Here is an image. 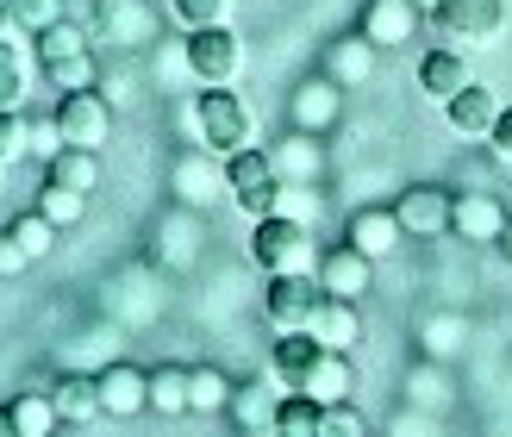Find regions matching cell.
Returning <instances> with one entry per match:
<instances>
[{
  "instance_id": "6da1fadb",
  "label": "cell",
  "mask_w": 512,
  "mask_h": 437,
  "mask_svg": "<svg viewBox=\"0 0 512 437\" xmlns=\"http://www.w3.org/2000/svg\"><path fill=\"white\" fill-rule=\"evenodd\" d=\"M250 256H256V269H263V275H294V269H313V263H319L313 231H306L294 213L256 219V231H250Z\"/></svg>"
},
{
  "instance_id": "7a4b0ae2",
  "label": "cell",
  "mask_w": 512,
  "mask_h": 437,
  "mask_svg": "<svg viewBox=\"0 0 512 437\" xmlns=\"http://www.w3.org/2000/svg\"><path fill=\"white\" fill-rule=\"evenodd\" d=\"M38 69L50 75V88L69 94V88H94V44L82 25H50V32H38Z\"/></svg>"
},
{
  "instance_id": "3957f363",
  "label": "cell",
  "mask_w": 512,
  "mask_h": 437,
  "mask_svg": "<svg viewBox=\"0 0 512 437\" xmlns=\"http://www.w3.org/2000/svg\"><path fill=\"white\" fill-rule=\"evenodd\" d=\"M225 188H232L238 213H250V219H269L281 207V169H275L269 150H250V144L232 150L225 157Z\"/></svg>"
},
{
  "instance_id": "277c9868",
  "label": "cell",
  "mask_w": 512,
  "mask_h": 437,
  "mask_svg": "<svg viewBox=\"0 0 512 437\" xmlns=\"http://www.w3.org/2000/svg\"><path fill=\"white\" fill-rule=\"evenodd\" d=\"M194 125H200V144H207L213 157H232V150H244L250 132H256L250 107H244L232 88H207V94H200L194 100Z\"/></svg>"
},
{
  "instance_id": "5b68a950",
  "label": "cell",
  "mask_w": 512,
  "mask_h": 437,
  "mask_svg": "<svg viewBox=\"0 0 512 437\" xmlns=\"http://www.w3.org/2000/svg\"><path fill=\"white\" fill-rule=\"evenodd\" d=\"M188 75L200 88H232L238 69H244V44L232 25H200V32H188Z\"/></svg>"
},
{
  "instance_id": "8992f818",
  "label": "cell",
  "mask_w": 512,
  "mask_h": 437,
  "mask_svg": "<svg viewBox=\"0 0 512 437\" xmlns=\"http://www.w3.org/2000/svg\"><path fill=\"white\" fill-rule=\"evenodd\" d=\"M57 125H63V144H82V150H107L113 138V107H107V94L100 88H69L57 94Z\"/></svg>"
},
{
  "instance_id": "52a82bcc",
  "label": "cell",
  "mask_w": 512,
  "mask_h": 437,
  "mask_svg": "<svg viewBox=\"0 0 512 437\" xmlns=\"http://www.w3.org/2000/svg\"><path fill=\"white\" fill-rule=\"evenodd\" d=\"M325 300L319 275L313 269H294V275H269V294H263V313L275 331H306V319H313V306Z\"/></svg>"
},
{
  "instance_id": "ba28073f",
  "label": "cell",
  "mask_w": 512,
  "mask_h": 437,
  "mask_svg": "<svg viewBox=\"0 0 512 437\" xmlns=\"http://www.w3.org/2000/svg\"><path fill=\"white\" fill-rule=\"evenodd\" d=\"M431 19L456 44H494L506 32V0H438Z\"/></svg>"
},
{
  "instance_id": "9c48e42d",
  "label": "cell",
  "mask_w": 512,
  "mask_h": 437,
  "mask_svg": "<svg viewBox=\"0 0 512 437\" xmlns=\"http://www.w3.org/2000/svg\"><path fill=\"white\" fill-rule=\"evenodd\" d=\"M450 207H456V194L419 182V188H406L394 200V219H400L406 238H444V231H450Z\"/></svg>"
},
{
  "instance_id": "30bf717a",
  "label": "cell",
  "mask_w": 512,
  "mask_h": 437,
  "mask_svg": "<svg viewBox=\"0 0 512 437\" xmlns=\"http://www.w3.org/2000/svg\"><path fill=\"white\" fill-rule=\"evenodd\" d=\"M313 275H319V288L325 294H338V300H363L369 294V281H375V263L356 244H338V250H319V263H313Z\"/></svg>"
},
{
  "instance_id": "8fae6325",
  "label": "cell",
  "mask_w": 512,
  "mask_h": 437,
  "mask_svg": "<svg viewBox=\"0 0 512 437\" xmlns=\"http://www.w3.org/2000/svg\"><path fill=\"white\" fill-rule=\"evenodd\" d=\"M419 0H369L363 7V25H356V32H363L375 50H400V44H413V32H419Z\"/></svg>"
},
{
  "instance_id": "7c38bea8",
  "label": "cell",
  "mask_w": 512,
  "mask_h": 437,
  "mask_svg": "<svg viewBox=\"0 0 512 437\" xmlns=\"http://www.w3.org/2000/svg\"><path fill=\"white\" fill-rule=\"evenodd\" d=\"M94 388H100V413H107V419L150 413V375L132 369V363H107L94 375Z\"/></svg>"
},
{
  "instance_id": "4fadbf2b",
  "label": "cell",
  "mask_w": 512,
  "mask_h": 437,
  "mask_svg": "<svg viewBox=\"0 0 512 437\" xmlns=\"http://www.w3.org/2000/svg\"><path fill=\"white\" fill-rule=\"evenodd\" d=\"M506 207H500V200L494 194H456V207H450V231H456V238H463V244H500V231H506Z\"/></svg>"
},
{
  "instance_id": "5bb4252c",
  "label": "cell",
  "mask_w": 512,
  "mask_h": 437,
  "mask_svg": "<svg viewBox=\"0 0 512 437\" xmlns=\"http://www.w3.org/2000/svg\"><path fill=\"white\" fill-rule=\"evenodd\" d=\"M225 413H232L238 431H275V413H281V388H275V375H256V381H238L232 400H225Z\"/></svg>"
},
{
  "instance_id": "9a60e30c",
  "label": "cell",
  "mask_w": 512,
  "mask_h": 437,
  "mask_svg": "<svg viewBox=\"0 0 512 437\" xmlns=\"http://www.w3.org/2000/svg\"><path fill=\"white\" fill-rule=\"evenodd\" d=\"M319 338L313 331H275V350H269V375H275V388H288V394H300V381H306V369L319 363Z\"/></svg>"
},
{
  "instance_id": "2e32d148",
  "label": "cell",
  "mask_w": 512,
  "mask_h": 437,
  "mask_svg": "<svg viewBox=\"0 0 512 437\" xmlns=\"http://www.w3.org/2000/svg\"><path fill=\"white\" fill-rule=\"evenodd\" d=\"M400 219H394V207H363V213H350V231H344V244H356L369 256V263H381V256H394L400 250Z\"/></svg>"
},
{
  "instance_id": "e0dca14e",
  "label": "cell",
  "mask_w": 512,
  "mask_h": 437,
  "mask_svg": "<svg viewBox=\"0 0 512 437\" xmlns=\"http://www.w3.org/2000/svg\"><path fill=\"white\" fill-rule=\"evenodd\" d=\"M306 331H313L325 350H356V338H363V313H356V300L325 294L313 306V319H306Z\"/></svg>"
},
{
  "instance_id": "ac0fdd59",
  "label": "cell",
  "mask_w": 512,
  "mask_h": 437,
  "mask_svg": "<svg viewBox=\"0 0 512 437\" xmlns=\"http://www.w3.org/2000/svg\"><path fill=\"white\" fill-rule=\"evenodd\" d=\"M444 119H450V132H456V138H488V132H494V119H500V100L481 88V82H469L463 94H450V100H444Z\"/></svg>"
},
{
  "instance_id": "d6986e66",
  "label": "cell",
  "mask_w": 512,
  "mask_h": 437,
  "mask_svg": "<svg viewBox=\"0 0 512 437\" xmlns=\"http://www.w3.org/2000/svg\"><path fill=\"white\" fill-rule=\"evenodd\" d=\"M419 88L431 100H450V94H463L469 88V57L456 44H431L425 57H419Z\"/></svg>"
},
{
  "instance_id": "ffe728a7",
  "label": "cell",
  "mask_w": 512,
  "mask_h": 437,
  "mask_svg": "<svg viewBox=\"0 0 512 437\" xmlns=\"http://www.w3.org/2000/svg\"><path fill=\"white\" fill-rule=\"evenodd\" d=\"M150 7L144 0H94V32L113 38V44H144L150 38Z\"/></svg>"
},
{
  "instance_id": "44dd1931",
  "label": "cell",
  "mask_w": 512,
  "mask_h": 437,
  "mask_svg": "<svg viewBox=\"0 0 512 437\" xmlns=\"http://www.w3.org/2000/svg\"><path fill=\"white\" fill-rule=\"evenodd\" d=\"M350 388H356V369L344 363V350H319V363L306 369V381H300V394H306V400H319V406L350 400Z\"/></svg>"
},
{
  "instance_id": "7402d4cb",
  "label": "cell",
  "mask_w": 512,
  "mask_h": 437,
  "mask_svg": "<svg viewBox=\"0 0 512 437\" xmlns=\"http://www.w3.org/2000/svg\"><path fill=\"white\" fill-rule=\"evenodd\" d=\"M44 182H57V188H75V194H94V188H100V150L63 144L57 157L44 163Z\"/></svg>"
},
{
  "instance_id": "603a6c76",
  "label": "cell",
  "mask_w": 512,
  "mask_h": 437,
  "mask_svg": "<svg viewBox=\"0 0 512 437\" xmlns=\"http://www.w3.org/2000/svg\"><path fill=\"white\" fill-rule=\"evenodd\" d=\"M50 406H57V419L63 425H88L100 419V388H94V375H57V388H50Z\"/></svg>"
},
{
  "instance_id": "cb8c5ba5",
  "label": "cell",
  "mask_w": 512,
  "mask_h": 437,
  "mask_svg": "<svg viewBox=\"0 0 512 437\" xmlns=\"http://www.w3.org/2000/svg\"><path fill=\"white\" fill-rule=\"evenodd\" d=\"M369 69H375V44H369L363 32H356V38H338V44L325 50V75H331L338 88L369 82Z\"/></svg>"
},
{
  "instance_id": "d4e9b609",
  "label": "cell",
  "mask_w": 512,
  "mask_h": 437,
  "mask_svg": "<svg viewBox=\"0 0 512 437\" xmlns=\"http://www.w3.org/2000/svg\"><path fill=\"white\" fill-rule=\"evenodd\" d=\"M331 119H338V82L319 75V82H306L294 94V125H300V132H325Z\"/></svg>"
},
{
  "instance_id": "484cf974",
  "label": "cell",
  "mask_w": 512,
  "mask_h": 437,
  "mask_svg": "<svg viewBox=\"0 0 512 437\" xmlns=\"http://www.w3.org/2000/svg\"><path fill=\"white\" fill-rule=\"evenodd\" d=\"M150 413H163V419H182L188 413V369L182 363L150 369Z\"/></svg>"
},
{
  "instance_id": "4316f807",
  "label": "cell",
  "mask_w": 512,
  "mask_h": 437,
  "mask_svg": "<svg viewBox=\"0 0 512 437\" xmlns=\"http://www.w3.org/2000/svg\"><path fill=\"white\" fill-rule=\"evenodd\" d=\"M225 400H232V381L213 363H194L188 369V413H225Z\"/></svg>"
},
{
  "instance_id": "83f0119b",
  "label": "cell",
  "mask_w": 512,
  "mask_h": 437,
  "mask_svg": "<svg viewBox=\"0 0 512 437\" xmlns=\"http://www.w3.org/2000/svg\"><path fill=\"white\" fill-rule=\"evenodd\" d=\"M25 94H32V63L13 38H0V107H25Z\"/></svg>"
},
{
  "instance_id": "f1b7e54d",
  "label": "cell",
  "mask_w": 512,
  "mask_h": 437,
  "mask_svg": "<svg viewBox=\"0 0 512 437\" xmlns=\"http://www.w3.org/2000/svg\"><path fill=\"white\" fill-rule=\"evenodd\" d=\"M7 413H13L19 437H50V431L63 425L57 406H50V394H19V400H7Z\"/></svg>"
},
{
  "instance_id": "f546056e",
  "label": "cell",
  "mask_w": 512,
  "mask_h": 437,
  "mask_svg": "<svg viewBox=\"0 0 512 437\" xmlns=\"http://www.w3.org/2000/svg\"><path fill=\"white\" fill-rule=\"evenodd\" d=\"M319 419H325L319 400L288 394V400H281V413H275V437H319Z\"/></svg>"
},
{
  "instance_id": "4dcf8cb0",
  "label": "cell",
  "mask_w": 512,
  "mask_h": 437,
  "mask_svg": "<svg viewBox=\"0 0 512 437\" xmlns=\"http://www.w3.org/2000/svg\"><path fill=\"white\" fill-rule=\"evenodd\" d=\"M7 7H13V32H32V38L69 19V13H63L69 0H7Z\"/></svg>"
},
{
  "instance_id": "1f68e13d",
  "label": "cell",
  "mask_w": 512,
  "mask_h": 437,
  "mask_svg": "<svg viewBox=\"0 0 512 437\" xmlns=\"http://www.w3.org/2000/svg\"><path fill=\"white\" fill-rule=\"evenodd\" d=\"M38 213H44L50 225H57V231H63V225H75V219L88 213V194H75V188H57V182H44V188H38Z\"/></svg>"
},
{
  "instance_id": "d6a6232c",
  "label": "cell",
  "mask_w": 512,
  "mask_h": 437,
  "mask_svg": "<svg viewBox=\"0 0 512 437\" xmlns=\"http://www.w3.org/2000/svg\"><path fill=\"white\" fill-rule=\"evenodd\" d=\"M169 13L200 32V25H232V0H169Z\"/></svg>"
},
{
  "instance_id": "836d02e7",
  "label": "cell",
  "mask_w": 512,
  "mask_h": 437,
  "mask_svg": "<svg viewBox=\"0 0 512 437\" xmlns=\"http://www.w3.org/2000/svg\"><path fill=\"white\" fill-rule=\"evenodd\" d=\"M32 157V138H25V113L19 107H0V169Z\"/></svg>"
},
{
  "instance_id": "e575fe53",
  "label": "cell",
  "mask_w": 512,
  "mask_h": 437,
  "mask_svg": "<svg viewBox=\"0 0 512 437\" xmlns=\"http://www.w3.org/2000/svg\"><path fill=\"white\" fill-rule=\"evenodd\" d=\"M7 231H13V238H19L25 250H32V263H38V256H50V238H57V225H50V219H44L38 207H32V213H19V219H13Z\"/></svg>"
},
{
  "instance_id": "d590c367",
  "label": "cell",
  "mask_w": 512,
  "mask_h": 437,
  "mask_svg": "<svg viewBox=\"0 0 512 437\" xmlns=\"http://www.w3.org/2000/svg\"><path fill=\"white\" fill-rule=\"evenodd\" d=\"M25 138H32V157H57L63 150V125H57V113H25Z\"/></svg>"
},
{
  "instance_id": "8d00e7d4",
  "label": "cell",
  "mask_w": 512,
  "mask_h": 437,
  "mask_svg": "<svg viewBox=\"0 0 512 437\" xmlns=\"http://www.w3.org/2000/svg\"><path fill=\"white\" fill-rule=\"evenodd\" d=\"M319 437H369V425L350 413V400H338V406H325V419H319Z\"/></svg>"
},
{
  "instance_id": "74e56055",
  "label": "cell",
  "mask_w": 512,
  "mask_h": 437,
  "mask_svg": "<svg viewBox=\"0 0 512 437\" xmlns=\"http://www.w3.org/2000/svg\"><path fill=\"white\" fill-rule=\"evenodd\" d=\"M175 188H182L188 200H200V194H207V188H213V169H207V163H194V157H188L182 169H175Z\"/></svg>"
},
{
  "instance_id": "f35d334b",
  "label": "cell",
  "mask_w": 512,
  "mask_h": 437,
  "mask_svg": "<svg viewBox=\"0 0 512 437\" xmlns=\"http://www.w3.org/2000/svg\"><path fill=\"white\" fill-rule=\"evenodd\" d=\"M32 269V250H25L13 231H0V275H25Z\"/></svg>"
},
{
  "instance_id": "ab89813d",
  "label": "cell",
  "mask_w": 512,
  "mask_h": 437,
  "mask_svg": "<svg viewBox=\"0 0 512 437\" xmlns=\"http://www.w3.org/2000/svg\"><path fill=\"white\" fill-rule=\"evenodd\" d=\"M488 144H494V157H500V163H512V107H500L494 132H488Z\"/></svg>"
},
{
  "instance_id": "60d3db41",
  "label": "cell",
  "mask_w": 512,
  "mask_h": 437,
  "mask_svg": "<svg viewBox=\"0 0 512 437\" xmlns=\"http://www.w3.org/2000/svg\"><path fill=\"white\" fill-rule=\"evenodd\" d=\"M0 38H13V7L0 0Z\"/></svg>"
},
{
  "instance_id": "b9f144b4",
  "label": "cell",
  "mask_w": 512,
  "mask_h": 437,
  "mask_svg": "<svg viewBox=\"0 0 512 437\" xmlns=\"http://www.w3.org/2000/svg\"><path fill=\"white\" fill-rule=\"evenodd\" d=\"M0 437H19V425H13V413L0 406Z\"/></svg>"
},
{
  "instance_id": "7bdbcfd3",
  "label": "cell",
  "mask_w": 512,
  "mask_h": 437,
  "mask_svg": "<svg viewBox=\"0 0 512 437\" xmlns=\"http://www.w3.org/2000/svg\"><path fill=\"white\" fill-rule=\"evenodd\" d=\"M500 250H506V256H512V219H506V231H500Z\"/></svg>"
},
{
  "instance_id": "ee69618b",
  "label": "cell",
  "mask_w": 512,
  "mask_h": 437,
  "mask_svg": "<svg viewBox=\"0 0 512 437\" xmlns=\"http://www.w3.org/2000/svg\"><path fill=\"white\" fill-rule=\"evenodd\" d=\"M419 7H438V0H419Z\"/></svg>"
}]
</instances>
